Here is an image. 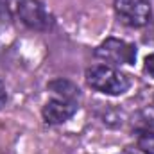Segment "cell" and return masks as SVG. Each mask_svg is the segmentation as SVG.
<instances>
[{"label": "cell", "mask_w": 154, "mask_h": 154, "mask_svg": "<svg viewBox=\"0 0 154 154\" xmlns=\"http://www.w3.org/2000/svg\"><path fill=\"white\" fill-rule=\"evenodd\" d=\"M95 56L113 65H133L136 59V47L124 39L108 38L102 45L97 47Z\"/></svg>", "instance_id": "cell-3"}, {"label": "cell", "mask_w": 154, "mask_h": 154, "mask_svg": "<svg viewBox=\"0 0 154 154\" xmlns=\"http://www.w3.org/2000/svg\"><path fill=\"white\" fill-rule=\"evenodd\" d=\"M115 13L118 20L129 27H143L151 20L149 0H115Z\"/></svg>", "instance_id": "cell-2"}, {"label": "cell", "mask_w": 154, "mask_h": 154, "mask_svg": "<svg viewBox=\"0 0 154 154\" xmlns=\"http://www.w3.org/2000/svg\"><path fill=\"white\" fill-rule=\"evenodd\" d=\"M122 154H134V152H131V151H124Z\"/></svg>", "instance_id": "cell-11"}, {"label": "cell", "mask_w": 154, "mask_h": 154, "mask_svg": "<svg viewBox=\"0 0 154 154\" xmlns=\"http://www.w3.org/2000/svg\"><path fill=\"white\" fill-rule=\"evenodd\" d=\"M16 11H18L20 20H22L29 29L45 31V29H48L50 23H52L50 14L47 13L45 5H43L39 0H20Z\"/></svg>", "instance_id": "cell-4"}, {"label": "cell", "mask_w": 154, "mask_h": 154, "mask_svg": "<svg viewBox=\"0 0 154 154\" xmlns=\"http://www.w3.org/2000/svg\"><path fill=\"white\" fill-rule=\"evenodd\" d=\"M5 100H7V93H5V86L4 82L0 81V109L5 106Z\"/></svg>", "instance_id": "cell-9"}, {"label": "cell", "mask_w": 154, "mask_h": 154, "mask_svg": "<svg viewBox=\"0 0 154 154\" xmlns=\"http://www.w3.org/2000/svg\"><path fill=\"white\" fill-rule=\"evenodd\" d=\"M143 70H145V74H149V77H152L154 79V54H151V56L145 57Z\"/></svg>", "instance_id": "cell-8"}, {"label": "cell", "mask_w": 154, "mask_h": 154, "mask_svg": "<svg viewBox=\"0 0 154 154\" xmlns=\"http://www.w3.org/2000/svg\"><path fill=\"white\" fill-rule=\"evenodd\" d=\"M77 111V100L56 97L43 108V118L47 124H63Z\"/></svg>", "instance_id": "cell-5"}, {"label": "cell", "mask_w": 154, "mask_h": 154, "mask_svg": "<svg viewBox=\"0 0 154 154\" xmlns=\"http://www.w3.org/2000/svg\"><path fill=\"white\" fill-rule=\"evenodd\" d=\"M138 149L145 154H154V131H143L138 136Z\"/></svg>", "instance_id": "cell-7"}, {"label": "cell", "mask_w": 154, "mask_h": 154, "mask_svg": "<svg viewBox=\"0 0 154 154\" xmlns=\"http://www.w3.org/2000/svg\"><path fill=\"white\" fill-rule=\"evenodd\" d=\"M86 82L106 95H122L124 91H127L129 88V79L124 75L122 72H118L113 66H106V65H97L86 70Z\"/></svg>", "instance_id": "cell-1"}, {"label": "cell", "mask_w": 154, "mask_h": 154, "mask_svg": "<svg viewBox=\"0 0 154 154\" xmlns=\"http://www.w3.org/2000/svg\"><path fill=\"white\" fill-rule=\"evenodd\" d=\"M4 14L7 16V7H4V4L0 2V16H4Z\"/></svg>", "instance_id": "cell-10"}, {"label": "cell", "mask_w": 154, "mask_h": 154, "mask_svg": "<svg viewBox=\"0 0 154 154\" xmlns=\"http://www.w3.org/2000/svg\"><path fill=\"white\" fill-rule=\"evenodd\" d=\"M48 90H52L56 95H59V97H63V99H70V100H77V97H79L77 86L72 84L70 81H65V79L52 81V82L48 84Z\"/></svg>", "instance_id": "cell-6"}]
</instances>
